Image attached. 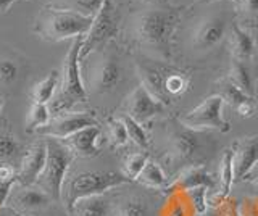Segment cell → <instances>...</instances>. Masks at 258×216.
Wrapping results in <instances>:
<instances>
[{
  "mask_svg": "<svg viewBox=\"0 0 258 216\" xmlns=\"http://www.w3.org/2000/svg\"><path fill=\"white\" fill-rule=\"evenodd\" d=\"M94 17L70 9L47 7L39 13L34 25V33L48 42H60L64 39L86 36L92 26Z\"/></svg>",
  "mask_w": 258,
  "mask_h": 216,
  "instance_id": "cell-1",
  "label": "cell"
},
{
  "mask_svg": "<svg viewBox=\"0 0 258 216\" xmlns=\"http://www.w3.org/2000/svg\"><path fill=\"white\" fill-rule=\"evenodd\" d=\"M179 20V9L149 10L137 20V37L147 49L168 58L171 55V42Z\"/></svg>",
  "mask_w": 258,
  "mask_h": 216,
  "instance_id": "cell-2",
  "label": "cell"
},
{
  "mask_svg": "<svg viewBox=\"0 0 258 216\" xmlns=\"http://www.w3.org/2000/svg\"><path fill=\"white\" fill-rule=\"evenodd\" d=\"M131 182L124 173H115V171H84L75 174L73 178L64 181L63 186V195L67 208L75 205L76 200L91 197V195H103L115 187L123 186V184Z\"/></svg>",
  "mask_w": 258,
  "mask_h": 216,
  "instance_id": "cell-3",
  "label": "cell"
},
{
  "mask_svg": "<svg viewBox=\"0 0 258 216\" xmlns=\"http://www.w3.org/2000/svg\"><path fill=\"white\" fill-rule=\"evenodd\" d=\"M45 142H47V163L36 184L52 200L60 202L63 195L64 181H67V174L73 162V152L60 139L47 137Z\"/></svg>",
  "mask_w": 258,
  "mask_h": 216,
  "instance_id": "cell-4",
  "label": "cell"
},
{
  "mask_svg": "<svg viewBox=\"0 0 258 216\" xmlns=\"http://www.w3.org/2000/svg\"><path fill=\"white\" fill-rule=\"evenodd\" d=\"M223 107L224 99L220 94L210 95L200 105L187 111L179 121L190 129H216L220 132H228L231 126L223 116Z\"/></svg>",
  "mask_w": 258,
  "mask_h": 216,
  "instance_id": "cell-5",
  "label": "cell"
},
{
  "mask_svg": "<svg viewBox=\"0 0 258 216\" xmlns=\"http://www.w3.org/2000/svg\"><path fill=\"white\" fill-rule=\"evenodd\" d=\"M83 42L84 36L73 39V44L67 53L63 65V83L60 94L73 103L87 100V91L83 76H81V49H83Z\"/></svg>",
  "mask_w": 258,
  "mask_h": 216,
  "instance_id": "cell-6",
  "label": "cell"
},
{
  "mask_svg": "<svg viewBox=\"0 0 258 216\" xmlns=\"http://www.w3.org/2000/svg\"><path fill=\"white\" fill-rule=\"evenodd\" d=\"M116 13L110 0H105L103 5L100 7V10L94 15V21L91 29L87 31V34L84 36L83 49H81V60L87 58L94 50L99 49L100 45L111 39L116 34Z\"/></svg>",
  "mask_w": 258,
  "mask_h": 216,
  "instance_id": "cell-7",
  "label": "cell"
},
{
  "mask_svg": "<svg viewBox=\"0 0 258 216\" xmlns=\"http://www.w3.org/2000/svg\"><path fill=\"white\" fill-rule=\"evenodd\" d=\"M196 129L185 127L181 121L169 135V162L179 166H196L200 157V142L197 139Z\"/></svg>",
  "mask_w": 258,
  "mask_h": 216,
  "instance_id": "cell-8",
  "label": "cell"
},
{
  "mask_svg": "<svg viewBox=\"0 0 258 216\" xmlns=\"http://www.w3.org/2000/svg\"><path fill=\"white\" fill-rule=\"evenodd\" d=\"M89 126H97V119L92 113H89V111H68L64 115L53 116L47 126L40 127L37 134L44 135V137L64 140L70 135Z\"/></svg>",
  "mask_w": 258,
  "mask_h": 216,
  "instance_id": "cell-9",
  "label": "cell"
},
{
  "mask_svg": "<svg viewBox=\"0 0 258 216\" xmlns=\"http://www.w3.org/2000/svg\"><path fill=\"white\" fill-rule=\"evenodd\" d=\"M137 69H139L142 78V86L147 89L153 97L160 102L168 103V94H166V83L168 78L171 76L174 71V66L166 65L165 61L157 60H141L137 63Z\"/></svg>",
  "mask_w": 258,
  "mask_h": 216,
  "instance_id": "cell-10",
  "label": "cell"
},
{
  "mask_svg": "<svg viewBox=\"0 0 258 216\" xmlns=\"http://www.w3.org/2000/svg\"><path fill=\"white\" fill-rule=\"evenodd\" d=\"M232 163L236 181L245 179L258 165V135H245L234 142Z\"/></svg>",
  "mask_w": 258,
  "mask_h": 216,
  "instance_id": "cell-11",
  "label": "cell"
},
{
  "mask_svg": "<svg viewBox=\"0 0 258 216\" xmlns=\"http://www.w3.org/2000/svg\"><path fill=\"white\" fill-rule=\"evenodd\" d=\"M165 111V103L155 99L153 95L141 84L136 87L134 92L127 99V113L137 123H147L153 116H157Z\"/></svg>",
  "mask_w": 258,
  "mask_h": 216,
  "instance_id": "cell-12",
  "label": "cell"
},
{
  "mask_svg": "<svg viewBox=\"0 0 258 216\" xmlns=\"http://www.w3.org/2000/svg\"><path fill=\"white\" fill-rule=\"evenodd\" d=\"M121 81V66L115 57L105 55L95 63L91 76H89V84L92 91L97 94L111 92L118 83Z\"/></svg>",
  "mask_w": 258,
  "mask_h": 216,
  "instance_id": "cell-13",
  "label": "cell"
},
{
  "mask_svg": "<svg viewBox=\"0 0 258 216\" xmlns=\"http://www.w3.org/2000/svg\"><path fill=\"white\" fill-rule=\"evenodd\" d=\"M47 163V142L39 140L31 146L23 158L21 170L18 173V182L21 187H32L42 174Z\"/></svg>",
  "mask_w": 258,
  "mask_h": 216,
  "instance_id": "cell-14",
  "label": "cell"
},
{
  "mask_svg": "<svg viewBox=\"0 0 258 216\" xmlns=\"http://www.w3.org/2000/svg\"><path fill=\"white\" fill-rule=\"evenodd\" d=\"M100 127L97 126H89L84 129L78 131L76 134L70 135L68 139H64L63 142L67 143L68 149L79 157L84 158H92L100 154L99 149V140H100Z\"/></svg>",
  "mask_w": 258,
  "mask_h": 216,
  "instance_id": "cell-15",
  "label": "cell"
},
{
  "mask_svg": "<svg viewBox=\"0 0 258 216\" xmlns=\"http://www.w3.org/2000/svg\"><path fill=\"white\" fill-rule=\"evenodd\" d=\"M200 186H205V187L213 186V178H212V174L208 173L205 165L184 168L181 174L177 176L173 182L168 184L166 190L171 194V192H185V190L196 189Z\"/></svg>",
  "mask_w": 258,
  "mask_h": 216,
  "instance_id": "cell-16",
  "label": "cell"
},
{
  "mask_svg": "<svg viewBox=\"0 0 258 216\" xmlns=\"http://www.w3.org/2000/svg\"><path fill=\"white\" fill-rule=\"evenodd\" d=\"M226 21L221 17H212L205 20L194 36V47L199 50H210L218 45L224 37Z\"/></svg>",
  "mask_w": 258,
  "mask_h": 216,
  "instance_id": "cell-17",
  "label": "cell"
},
{
  "mask_svg": "<svg viewBox=\"0 0 258 216\" xmlns=\"http://www.w3.org/2000/svg\"><path fill=\"white\" fill-rule=\"evenodd\" d=\"M220 95L224 99V103L228 102L232 108L244 118H248L255 113V99L244 94L237 86H234L229 79H223L220 83Z\"/></svg>",
  "mask_w": 258,
  "mask_h": 216,
  "instance_id": "cell-18",
  "label": "cell"
},
{
  "mask_svg": "<svg viewBox=\"0 0 258 216\" xmlns=\"http://www.w3.org/2000/svg\"><path fill=\"white\" fill-rule=\"evenodd\" d=\"M231 45H232V55L236 60L248 61L255 53V39L248 31L239 26L237 23H232L231 28Z\"/></svg>",
  "mask_w": 258,
  "mask_h": 216,
  "instance_id": "cell-19",
  "label": "cell"
},
{
  "mask_svg": "<svg viewBox=\"0 0 258 216\" xmlns=\"http://www.w3.org/2000/svg\"><path fill=\"white\" fill-rule=\"evenodd\" d=\"M68 211L71 216H108L110 202L105 195H91L76 200Z\"/></svg>",
  "mask_w": 258,
  "mask_h": 216,
  "instance_id": "cell-20",
  "label": "cell"
},
{
  "mask_svg": "<svg viewBox=\"0 0 258 216\" xmlns=\"http://www.w3.org/2000/svg\"><path fill=\"white\" fill-rule=\"evenodd\" d=\"M228 79L234 86H237L244 94H247V95H250V97L255 99L253 78H252V73H250L248 66L245 65V61L232 58V61H231V71H229V78Z\"/></svg>",
  "mask_w": 258,
  "mask_h": 216,
  "instance_id": "cell-21",
  "label": "cell"
},
{
  "mask_svg": "<svg viewBox=\"0 0 258 216\" xmlns=\"http://www.w3.org/2000/svg\"><path fill=\"white\" fill-rule=\"evenodd\" d=\"M18 206H21L23 210H40V208L47 206L50 203V197H48L44 190H40L39 187H23L15 197Z\"/></svg>",
  "mask_w": 258,
  "mask_h": 216,
  "instance_id": "cell-22",
  "label": "cell"
},
{
  "mask_svg": "<svg viewBox=\"0 0 258 216\" xmlns=\"http://www.w3.org/2000/svg\"><path fill=\"white\" fill-rule=\"evenodd\" d=\"M60 84V73L56 69L50 71L42 81H39L32 89V100L37 103H50Z\"/></svg>",
  "mask_w": 258,
  "mask_h": 216,
  "instance_id": "cell-23",
  "label": "cell"
},
{
  "mask_svg": "<svg viewBox=\"0 0 258 216\" xmlns=\"http://www.w3.org/2000/svg\"><path fill=\"white\" fill-rule=\"evenodd\" d=\"M137 182H141L142 186H147L152 189H161V187H168V178L166 174L161 170V166L157 165L155 162H147V165L144 166V170L141 174L137 176Z\"/></svg>",
  "mask_w": 258,
  "mask_h": 216,
  "instance_id": "cell-24",
  "label": "cell"
},
{
  "mask_svg": "<svg viewBox=\"0 0 258 216\" xmlns=\"http://www.w3.org/2000/svg\"><path fill=\"white\" fill-rule=\"evenodd\" d=\"M185 197V202H187L189 208L196 216H202L208 211V187L200 186L196 189L185 190L182 192Z\"/></svg>",
  "mask_w": 258,
  "mask_h": 216,
  "instance_id": "cell-25",
  "label": "cell"
},
{
  "mask_svg": "<svg viewBox=\"0 0 258 216\" xmlns=\"http://www.w3.org/2000/svg\"><path fill=\"white\" fill-rule=\"evenodd\" d=\"M52 119L50 108L47 103H37L34 102L29 110L28 115V131H39L40 127H44L48 124V121Z\"/></svg>",
  "mask_w": 258,
  "mask_h": 216,
  "instance_id": "cell-26",
  "label": "cell"
},
{
  "mask_svg": "<svg viewBox=\"0 0 258 216\" xmlns=\"http://www.w3.org/2000/svg\"><path fill=\"white\" fill-rule=\"evenodd\" d=\"M192 210L189 208L182 192H171V197L166 202L161 216H192Z\"/></svg>",
  "mask_w": 258,
  "mask_h": 216,
  "instance_id": "cell-27",
  "label": "cell"
},
{
  "mask_svg": "<svg viewBox=\"0 0 258 216\" xmlns=\"http://www.w3.org/2000/svg\"><path fill=\"white\" fill-rule=\"evenodd\" d=\"M123 119V123L127 129V134H129V140H133L137 147L141 149H147L149 147V135H147V131L144 129V126L141 123H137L136 119H133L129 115H123L121 116Z\"/></svg>",
  "mask_w": 258,
  "mask_h": 216,
  "instance_id": "cell-28",
  "label": "cell"
},
{
  "mask_svg": "<svg viewBox=\"0 0 258 216\" xmlns=\"http://www.w3.org/2000/svg\"><path fill=\"white\" fill-rule=\"evenodd\" d=\"M118 216H153L147 202L141 198H129L119 206Z\"/></svg>",
  "mask_w": 258,
  "mask_h": 216,
  "instance_id": "cell-29",
  "label": "cell"
},
{
  "mask_svg": "<svg viewBox=\"0 0 258 216\" xmlns=\"http://www.w3.org/2000/svg\"><path fill=\"white\" fill-rule=\"evenodd\" d=\"M147 162H149L147 154H142V152H137V154H131V155L126 158L124 174L131 181H136L137 176H139L141 171L144 170V166L147 165Z\"/></svg>",
  "mask_w": 258,
  "mask_h": 216,
  "instance_id": "cell-30",
  "label": "cell"
},
{
  "mask_svg": "<svg viewBox=\"0 0 258 216\" xmlns=\"http://www.w3.org/2000/svg\"><path fill=\"white\" fill-rule=\"evenodd\" d=\"M108 135H110V140L115 147H123L127 143L129 140V134L127 129L123 123V119L118 118V119H110L108 121Z\"/></svg>",
  "mask_w": 258,
  "mask_h": 216,
  "instance_id": "cell-31",
  "label": "cell"
},
{
  "mask_svg": "<svg viewBox=\"0 0 258 216\" xmlns=\"http://www.w3.org/2000/svg\"><path fill=\"white\" fill-rule=\"evenodd\" d=\"M20 155V143L12 135L2 134L0 135V160L2 162H10Z\"/></svg>",
  "mask_w": 258,
  "mask_h": 216,
  "instance_id": "cell-32",
  "label": "cell"
},
{
  "mask_svg": "<svg viewBox=\"0 0 258 216\" xmlns=\"http://www.w3.org/2000/svg\"><path fill=\"white\" fill-rule=\"evenodd\" d=\"M20 68L16 61L10 58H0V83L2 84H12L18 79Z\"/></svg>",
  "mask_w": 258,
  "mask_h": 216,
  "instance_id": "cell-33",
  "label": "cell"
},
{
  "mask_svg": "<svg viewBox=\"0 0 258 216\" xmlns=\"http://www.w3.org/2000/svg\"><path fill=\"white\" fill-rule=\"evenodd\" d=\"M239 4L247 25L250 23L252 26L258 28V0H239Z\"/></svg>",
  "mask_w": 258,
  "mask_h": 216,
  "instance_id": "cell-34",
  "label": "cell"
},
{
  "mask_svg": "<svg viewBox=\"0 0 258 216\" xmlns=\"http://www.w3.org/2000/svg\"><path fill=\"white\" fill-rule=\"evenodd\" d=\"M240 216H258V197H247L237 203Z\"/></svg>",
  "mask_w": 258,
  "mask_h": 216,
  "instance_id": "cell-35",
  "label": "cell"
},
{
  "mask_svg": "<svg viewBox=\"0 0 258 216\" xmlns=\"http://www.w3.org/2000/svg\"><path fill=\"white\" fill-rule=\"evenodd\" d=\"M76 5L83 10L84 15H94L100 10V7L103 5L105 0H75Z\"/></svg>",
  "mask_w": 258,
  "mask_h": 216,
  "instance_id": "cell-36",
  "label": "cell"
},
{
  "mask_svg": "<svg viewBox=\"0 0 258 216\" xmlns=\"http://www.w3.org/2000/svg\"><path fill=\"white\" fill-rule=\"evenodd\" d=\"M16 181H18V176L13 178V179H8V181H0V206H2L7 202L8 195H10V190H12L13 184Z\"/></svg>",
  "mask_w": 258,
  "mask_h": 216,
  "instance_id": "cell-37",
  "label": "cell"
},
{
  "mask_svg": "<svg viewBox=\"0 0 258 216\" xmlns=\"http://www.w3.org/2000/svg\"><path fill=\"white\" fill-rule=\"evenodd\" d=\"M220 211H221V216H240L237 203L231 202L229 198L226 200V202L220 206Z\"/></svg>",
  "mask_w": 258,
  "mask_h": 216,
  "instance_id": "cell-38",
  "label": "cell"
},
{
  "mask_svg": "<svg viewBox=\"0 0 258 216\" xmlns=\"http://www.w3.org/2000/svg\"><path fill=\"white\" fill-rule=\"evenodd\" d=\"M18 174H15V170L12 165H0V181H8L16 178Z\"/></svg>",
  "mask_w": 258,
  "mask_h": 216,
  "instance_id": "cell-39",
  "label": "cell"
},
{
  "mask_svg": "<svg viewBox=\"0 0 258 216\" xmlns=\"http://www.w3.org/2000/svg\"><path fill=\"white\" fill-rule=\"evenodd\" d=\"M18 2V0H0V15H5L8 13V10H10V7Z\"/></svg>",
  "mask_w": 258,
  "mask_h": 216,
  "instance_id": "cell-40",
  "label": "cell"
},
{
  "mask_svg": "<svg viewBox=\"0 0 258 216\" xmlns=\"http://www.w3.org/2000/svg\"><path fill=\"white\" fill-rule=\"evenodd\" d=\"M245 179H250V181H252L253 184H256V186H258V165L253 168V170H252V173H250L248 176H247V178Z\"/></svg>",
  "mask_w": 258,
  "mask_h": 216,
  "instance_id": "cell-41",
  "label": "cell"
},
{
  "mask_svg": "<svg viewBox=\"0 0 258 216\" xmlns=\"http://www.w3.org/2000/svg\"><path fill=\"white\" fill-rule=\"evenodd\" d=\"M202 216H221V211H220V208H212L210 213L207 211L205 214H202Z\"/></svg>",
  "mask_w": 258,
  "mask_h": 216,
  "instance_id": "cell-42",
  "label": "cell"
},
{
  "mask_svg": "<svg viewBox=\"0 0 258 216\" xmlns=\"http://www.w3.org/2000/svg\"><path fill=\"white\" fill-rule=\"evenodd\" d=\"M4 103H5V99H4V95L0 94V113H2V108H4Z\"/></svg>",
  "mask_w": 258,
  "mask_h": 216,
  "instance_id": "cell-43",
  "label": "cell"
},
{
  "mask_svg": "<svg viewBox=\"0 0 258 216\" xmlns=\"http://www.w3.org/2000/svg\"><path fill=\"white\" fill-rule=\"evenodd\" d=\"M237 2H239V0H237Z\"/></svg>",
  "mask_w": 258,
  "mask_h": 216,
  "instance_id": "cell-44",
  "label": "cell"
}]
</instances>
